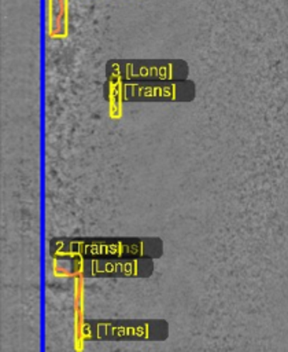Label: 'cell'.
I'll return each mask as SVG.
<instances>
[{"instance_id":"1","label":"cell","mask_w":288,"mask_h":352,"mask_svg":"<svg viewBox=\"0 0 288 352\" xmlns=\"http://www.w3.org/2000/svg\"><path fill=\"white\" fill-rule=\"evenodd\" d=\"M52 258H160L165 242L159 236H55L49 239Z\"/></svg>"},{"instance_id":"2","label":"cell","mask_w":288,"mask_h":352,"mask_svg":"<svg viewBox=\"0 0 288 352\" xmlns=\"http://www.w3.org/2000/svg\"><path fill=\"white\" fill-rule=\"evenodd\" d=\"M84 341H165L170 336L166 319H84Z\"/></svg>"},{"instance_id":"3","label":"cell","mask_w":288,"mask_h":352,"mask_svg":"<svg viewBox=\"0 0 288 352\" xmlns=\"http://www.w3.org/2000/svg\"><path fill=\"white\" fill-rule=\"evenodd\" d=\"M103 96L106 100L118 102L188 103L196 98V84L191 78L143 82H110L106 80Z\"/></svg>"},{"instance_id":"4","label":"cell","mask_w":288,"mask_h":352,"mask_svg":"<svg viewBox=\"0 0 288 352\" xmlns=\"http://www.w3.org/2000/svg\"><path fill=\"white\" fill-rule=\"evenodd\" d=\"M104 74L110 82L174 81L189 78V65L184 59H110Z\"/></svg>"},{"instance_id":"5","label":"cell","mask_w":288,"mask_h":352,"mask_svg":"<svg viewBox=\"0 0 288 352\" xmlns=\"http://www.w3.org/2000/svg\"><path fill=\"white\" fill-rule=\"evenodd\" d=\"M56 271L81 278H149L154 258H60Z\"/></svg>"}]
</instances>
